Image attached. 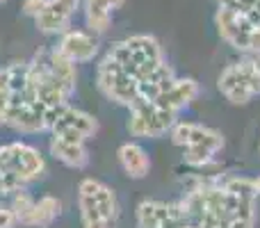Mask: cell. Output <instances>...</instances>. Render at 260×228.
<instances>
[{"instance_id":"cell-1","label":"cell","mask_w":260,"mask_h":228,"mask_svg":"<svg viewBox=\"0 0 260 228\" xmlns=\"http://www.w3.org/2000/svg\"><path fill=\"white\" fill-rule=\"evenodd\" d=\"M171 142L183 148L185 165L201 169L215 162V157L224 151V135L217 128L197 123V121H178L169 133Z\"/></svg>"},{"instance_id":"cell-2","label":"cell","mask_w":260,"mask_h":228,"mask_svg":"<svg viewBox=\"0 0 260 228\" xmlns=\"http://www.w3.org/2000/svg\"><path fill=\"white\" fill-rule=\"evenodd\" d=\"M78 208L82 228H114L121 215L114 189L94 178H85L78 185Z\"/></svg>"},{"instance_id":"cell-3","label":"cell","mask_w":260,"mask_h":228,"mask_svg":"<svg viewBox=\"0 0 260 228\" xmlns=\"http://www.w3.org/2000/svg\"><path fill=\"white\" fill-rule=\"evenodd\" d=\"M217 89L231 105H249L260 96V64L256 57L233 62L219 73Z\"/></svg>"},{"instance_id":"cell-4","label":"cell","mask_w":260,"mask_h":228,"mask_svg":"<svg viewBox=\"0 0 260 228\" xmlns=\"http://www.w3.org/2000/svg\"><path fill=\"white\" fill-rule=\"evenodd\" d=\"M96 87L108 101L123 108L133 110L135 105L142 103V94H139V85L135 78H130L110 55L101 59L99 69H96Z\"/></svg>"},{"instance_id":"cell-5","label":"cell","mask_w":260,"mask_h":228,"mask_svg":"<svg viewBox=\"0 0 260 228\" xmlns=\"http://www.w3.org/2000/svg\"><path fill=\"white\" fill-rule=\"evenodd\" d=\"M0 171L9 174L25 187L46 174V160L39 148L25 142H12L0 146Z\"/></svg>"},{"instance_id":"cell-6","label":"cell","mask_w":260,"mask_h":228,"mask_svg":"<svg viewBox=\"0 0 260 228\" xmlns=\"http://www.w3.org/2000/svg\"><path fill=\"white\" fill-rule=\"evenodd\" d=\"M178 123V114L169 112V110L160 108L153 101H142L130 110L128 116V133L139 139H157L171 133V128Z\"/></svg>"},{"instance_id":"cell-7","label":"cell","mask_w":260,"mask_h":228,"mask_svg":"<svg viewBox=\"0 0 260 228\" xmlns=\"http://www.w3.org/2000/svg\"><path fill=\"white\" fill-rule=\"evenodd\" d=\"M5 125H9L12 130H16V133H21V135L44 133V130H48L46 108L37 99L27 96L25 91H18L12 99Z\"/></svg>"},{"instance_id":"cell-8","label":"cell","mask_w":260,"mask_h":228,"mask_svg":"<svg viewBox=\"0 0 260 228\" xmlns=\"http://www.w3.org/2000/svg\"><path fill=\"white\" fill-rule=\"evenodd\" d=\"M137 228H183L192 226L178 203L146 199L137 206Z\"/></svg>"},{"instance_id":"cell-9","label":"cell","mask_w":260,"mask_h":228,"mask_svg":"<svg viewBox=\"0 0 260 228\" xmlns=\"http://www.w3.org/2000/svg\"><path fill=\"white\" fill-rule=\"evenodd\" d=\"M50 133H53L55 137L73 139V142H87L89 137H94V135L99 133V121L89 112H85V110L64 105V108L59 110Z\"/></svg>"},{"instance_id":"cell-10","label":"cell","mask_w":260,"mask_h":228,"mask_svg":"<svg viewBox=\"0 0 260 228\" xmlns=\"http://www.w3.org/2000/svg\"><path fill=\"white\" fill-rule=\"evenodd\" d=\"M215 27H217V32H219V37L229 46H233V48L240 50V53H249V39H251V32L256 30V27L247 21L244 14L217 7Z\"/></svg>"},{"instance_id":"cell-11","label":"cell","mask_w":260,"mask_h":228,"mask_svg":"<svg viewBox=\"0 0 260 228\" xmlns=\"http://www.w3.org/2000/svg\"><path fill=\"white\" fill-rule=\"evenodd\" d=\"M199 94H201V87H199V82L194 80V78H176L153 103H157L160 108L178 114V112H183L185 108H189V105L199 99Z\"/></svg>"},{"instance_id":"cell-12","label":"cell","mask_w":260,"mask_h":228,"mask_svg":"<svg viewBox=\"0 0 260 228\" xmlns=\"http://www.w3.org/2000/svg\"><path fill=\"white\" fill-rule=\"evenodd\" d=\"M59 53H64L71 62H91L99 53V41L94 39V35L85 30H71L69 27L67 32L62 35L59 44L55 46Z\"/></svg>"},{"instance_id":"cell-13","label":"cell","mask_w":260,"mask_h":228,"mask_svg":"<svg viewBox=\"0 0 260 228\" xmlns=\"http://www.w3.org/2000/svg\"><path fill=\"white\" fill-rule=\"evenodd\" d=\"M117 157H119V165H121L123 174L133 180L146 178L148 171H151V157H148L146 148L139 146L137 142L121 144L117 151Z\"/></svg>"},{"instance_id":"cell-14","label":"cell","mask_w":260,"mask_h":228,"mask_svg":"<svg viewBox=\"0 0 260 228\" xmlns=\"http://www.w3.org/2000/svg\"><path fill=\"white\" fill-rule=\"evenodd\" d=\"M126 0H85V23L89 32L105 35L112 25V14Z\"/></svg>"},{"instance_id":"cell-15","label":"cell","mask_w":260,"mask_h":228,"mask_svg":"<svg viewBox=\"0 0 260 228\" xmlns=\"http://www.w3.org/2000/svg\"><path fill=\"white\" fill-rule=\"evenodd\" d=\"M50 155L71 169H85L89 165V153L85 148V142H73V139L55 137V135L50 137Z\"/></svg>"},{"instance_id":"cell-16","label":"cell","mask_w":260,"mask_h":228,"mask_svg":"<svg viewBox=\"0 0 260 228\" xmlns=\"http://www.w3.org/2000/svg\"><path fill=\"white\" fill-rule=\"evenodd\" d=\"M73 12L67 9L62 3L57 0H48V5L44 7V12L35 18L37 30L44 32V35H64L71 25Z\"/></svg>"},{"instance_id":"cell-17","label":"cell","mask_w":260,"mask_h":228,"mask_svg":"<svg viewBox=\"0 0 260 228\" xmlns=\"http://www.w3.org/2000/svg\"><path fill=\"white\" fill-rule=\"evenodd\" d=\"M62 212V201L55 197H41L39 201L32 203V208L27 210V215L23 217L18 224L30 226V228H48Z\"/></svg>"},{"instance_id":"cell-18","label":"cell","mask_w":260,"mask_h":228,"mask_svg":"<svg viewBox=\"0 0 260 228\" xmlns=\"http://www.w3.org/2000/svg\"><path fill=\"white\" fill-rule=\"evenodd\" d=\"M48 69L55 80L59 82V87H62L69 96H73V91H76V80H78L76 62H71L64 53L53 48V50H48Z\"/></svg>"},{"instance_id":"cell-19","label":"cell","mask_w":260,"mask_h":228,"mask_svg":"<svg viewBox=\"0 0 260 228\" xmlns=\"http://www.w3.org/2000/svg\"><path fill=\"white\" fill-rule=\"evenodd\" d=\"M32 203H35V199H32L30 194L25 192V189H18V192L12 194V203H9V210L16 215L18 221H21L23 217L27 215V210L32 208Z\"/></svg>"},{"instance_id":"cell-20","label":"cell","mask_w":260,"mask_h":228,"mask_svg":"<svg viewBox=\"0 0 260 228\" xmlns=\"http://www.w3.org/2000/svg\"><path fill=\"white\" fill-rule=\"evenodd\" d=\"M219 7L231 9V12H238V14H247L249 9L256 5V0H217Z\"/></svg>"},{"instance_id":"cell-21","label":"cell","mask_w":260,"mask_h":228,"mask_svg":"<svg viewBox=\"0 0 260 228\" xmlns=\"http://www.w3.org/2000/svg\"><path fill=\"white\" fill-rule=\"evenodd\" d=\"M46 5H48V0H23V14L37 18L41 12H44Z\"/></svg>"},{"instance_id":"cell-22","label":"cell","mask_w":260,"mask_h":228,"mask_svg":"<svg viewBox=\"0 0 260 228\" xmlns=\"http://www.w3.org/2000/svg\"><path fill=\"white\" fill-rule=\"evenodd\" d=\"M14 226H18L16 215H14L9 208H3V206H0V228H14Z\"/></svg>"},{"instance_id":"cell-23","label":"cell","mask_w":260,"mask_h":228,"mask_svg":"<svg viewBox=\"0 0 260 228\" xmlns=\"http://www.w3.org/2000/svg\"><path fill=\"white\" fill-rule=\"evenodd\" d=\"M57 3H62L67 9H71L73 14H76V9H78V5H80V0H57Z\"/></svg>"},{"instance_id":"cell-24","label":"cell","mask_w":260,"mask_h":228,"mask_svg":"<svg viewBox=\"0 0 260 228\" xmlns=\"http://www.w3.org/2000/svg\"><path fill=\"white\" fill-rule=\"evenodd\" d=\"M253 185H256V194L260 197V176H258V178H253Z\"/></svg>"},{"instance_id":"cell-25","label":"cell","mask_w":260,"mask_h":228,"mask_svg":"<svg viewBox=\"0 0 260 228\" xmlns=\"http://www.w3.org/2000/svg\"><path fill=\"white\" fill-rule=\"evenodd\" d=\"M256 59H258V64H260V55H256Z\"/></svg>"},{"instance_id":"cell-26","label":"cell","mask_w":260,"mask_h":228,"mask_svg":"<svg viewBox=\"0 0 260 228\" xmlns=\"http://www.w3.org/2000/svg\"><path fill=\"white\" fill-rule=\"evenodd\" d=\"M258 153H260V144H258Z\"/></svg>"},{"instance_id":"cell-27","label":"cell","mask_w":260,"mask_h":228,"mask_svg":"<svg viewBox=\"0 0 260 228\" xmlns=\"http://www.w3.org/2000/svg\"><path fill=\"white\" fill-rule=\"evenodd\" d=\"M3 3H5V0H0V5H3Z\"/></svg>"},{"instance_id":"cell-28","label":"cell","mask_w":260,"mask_h":228,"mask_svg":"<svg viewBox=\"0 0 260 228\" xmlns=\"http://www.w3.org/2000/svg\"><path fill=\"white\" fill-rule=\"evenodd\" d=\"M258 27H260V25H258Z\"/></svg>"}]
</instances>
